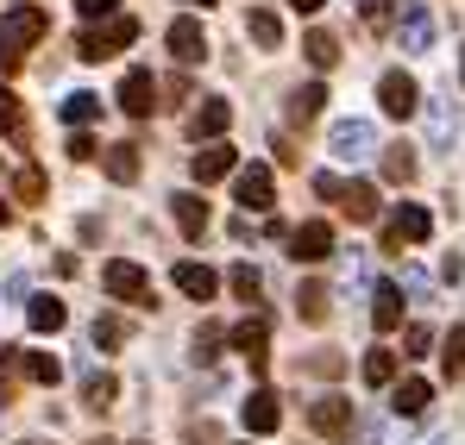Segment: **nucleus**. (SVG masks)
<instances>
[{
	"label": "nucleus",
	"instance_id": "6ab92c4d",
	"mask_svg": "<svg viewBox=\"0 0 465 445\" xmlns=\"http://www.w3.org/2000/svg\"><path fill=\"white\" fill-rule=\"evenodd\" d=\"M170 214H176V226H183L189 238H202V232H208V201H202V195H189V189H183V195H170Z\"/></svg>",
	"mask_w": 465,
	"mask_h": 445
},
{
	"label": "nucleus",
	"instance_id": "bb28decb",
	"mask_svg": "<svg viewBox=\"0 0 465 445\" xmlns=\"http://www.w3.org/2000/svg\"><path fill=\"white\" fill-rule=\"evenodd\" d=\"M321 101H327V88H321V82H309V88H296V94H290V120H296V126H309V120H321Z\"/></svg>",
	"mask_w": 465,
	"mask_h": 445
},
{
	"label": "nucleus",
	"instance_id": "4c0bfd02",
	"mask_svg": "<svg viewBox=\"0 0 465 445\" xmlns=\"http://www.w3.org/2000/svg\"><path fill=\"white\" fill-rule=\"evenodd\" d=\"M402 345H409L402 358H428V352H434V333H428V326H409V333H402Z\"/></svg>",
	"mask_w": 465,
	"mask_h": 445
},
{
	"label": "nucleus",
	"instance_id": "39448f33",
	"mask_svg": "<svg viewBox=\"0 0 465 445\" xmlns=\"http://www.w3.org/2000/svg\"><path fill=\"white\" fill-rule=\"evenodd\" d=\"M378 107H384L390 120H409V113L421 107V88H415V75H409V70H384V75H378Z\"/></svg>",
	"mask_w": 465,
	"mask_h": 445
},
{
	"label": "nucleus",
	"instance_id": "c85d7f7f",
	"mask_svg": "<svg viewBox=\"0 0 465 445\" xmlns=\"http://www.w3.org/2000/svg\"><path fill=\"white\" fill-rule=\"evenodd\" d=\"M365 382H371V389H390V382H396V352L371 345V352H365Z\"/></svg>",
	"mask_w": 465,
	"mask_h": 445
},
{
	"label": "nucleus",
	"instance_id": "dca6fc26",
	"mask_svg": "<svg viewBox=\"0 0 465 445\" xmlns=\"http://www.w3.org/2000/svg\"><path fill=\"white\" fill-rule=\"evenodd\" d=\"M170 276H176V289H183L189 301H214V289H221V276H214L208 264H195V257H183Z\"/></svg>",
	"mask_w": 465,
	"mask_h": 445
},
{
	"label": "nucleus",
	"instance_id": "423d86ee",
	"mask_svg": "<svg viewBox=\"0 0 465 445\" xmlns=\"http://www.w3.org/2000/svg\"><path fill=\"white\" fill-rule=\"evenodd\" d=\"M327 150H333L340 163H365V157L378 150V132H371L365 120H340V126L327 132Z\"/></svg>",
	"mask_w": 465,
	"mask_h": 445
},
{
	"label": "nucleus",
	"instance_id": "412c9836",
	"mask_svg": "<svg viewBox=\"0 0 465 445\" xmlns=\"http://www.w3.org/2000/svg\"><path fill=\"white\" fill-rule=\"evenodd\" d=\"M0 132H6L19 150L32 145V126H25V107H19V94H13V88H0Z\"/></svg>",
	"mask_w": 465,
	"mask_h": 445
},
{
	"label": "nucleus",
	"instance_id": "c03bdc74",
	"mask_svg": "<svg viewBox=\"0 0 465 445\" xmlns=\"http://www.w3.org/2000/svg\"><path fill=\"white\" fill-rule=\"evenodd\" d=\"M70 157H76V163H88V157H94V139H88V132H76V139H70Z\"/></svg>",
	"mask_w": 465,
	"mask_h": 445
},
{
	"label": "nucleus",
	"instance_id": "a878e982",
	"mask_svg": "<svg viewBox=\"0 0 465 445\" xmlns=\"http://www.w3.org/2000/svg\"><path fill=\"white\" fill-rule=\"evenodd\" d=\"M340 208H346L352 220H378V189H371V182H346V189H340Z\"/></svg>",
	"mask_w": 465,
	"mask_h": 445
},
{
	"label": "nucleus",
	"instance_id": "8fccbe9b",
	"mask_svg": "<svg viewBox=\"0 0 465 445\" xmlns=\"http://www.w3.org/2000/svg\"><path fill=\"white\" fill-rule=\"evenodd\" d=\"M239 445H252V440H239Z\"/></svg>",
	"mask_w": 465,
	"mask_h": 445
},
{
	"label": "nucleus",
	"instance_id": "4468645a",
	"mask_svg": "<svg viewBox=\"0 0 465 445\" xmlns=\"http://www.w3.org/2000/svg\"><path fill=\"white\" fill-rule=\"evenodd\" d=\"M232 169H239V157H232V145H221V139H214L208 150H195V163H189V176H195L202 189L221 182V176H232Z\"/></svg>",
	"mask_w": 465,
	"mask_h": 445
},
{
	"label": "nucleus",
	"instance_id": "f3484780",
	"mask_svg": "<svg viewBox=\"0 0 465 445\" xmlns=\"http://www.w3.org/2000/svg\"><path fill=\"white\" fill-rule=\"evenodd\" d=\"M101 169H107V182L133 189V182H139V169H145V157H139V145H107V157H101Z\"/></svg>",
	"mask_w": 465,
	"mask_h": 445
},
{
	"label": "nucleus",
	"instance_id": "79ce46f5",
	"mask_svg": "<svg viewBox=\"0 0 465 445\" xmlns=\"http://www.w3.org/2000/svg\"><path fill=\"white\" fill-rule=\"evenodd\" d=\"M114 6H120V0H76V13H82V19H107Z\"/></svg>",
	"mask_w": 465,
	"mask_h": 445
},
{
	"label": "nucleus",
	"instance_id": "a19ab883",
	"mask_svg": "<svg viewBox=\"0 0 465 445\" xmlns=\"http://www.w3.org/2000/svg\"><path fill=\"white\" fill-rule=\"evenodd\" d=\"M221 339H227L221 326H202V333H195V358H214V345H221Z\"/></svg>",
	"mask_w": 465,
	"mask_h": 445
},
{
	"label": "nucleus",
	"instance_id": "aec40b11",
	"mask_svg": "<svg viewBox=\"0 0 465 445\" xmlns=\"http://www.w3.org/2000/svg\"><path fill=\"white\" fill-rule=\"evenodd\" d=\"M434 44V13L428 6H402V51H428Z\"/></svg>",
	"mask_w": 465,
	"mask_h": 445
},
{
	"label": "nucleus",
	"instance_id": "5701e85b",
	"mask_svg": "<svg viewBox=\"0 0 465 445\" xmlns=\"http://www.w3.org/2000/svg\"><path fill=\"white\" fill-rule=\"evenodd\" d=\"M428 401H434V382H421V376L396 382V395H390V408H396V414H428Z\"/></svg>",
	"mask_w": 465,
	"mask_h": 445
},
{
	"label": "nucleus",
	"instance_id": "20e7f679",
	"mask_svg": "<svg viewBox=\"0 0 465 445\" xmlns=\"http://www.w3.org/2000/svg\"><path fill=\"white\" fill-rule=\"evenodd\" d=\"M232 201H239L245 214H271V208H277V182H271V169H264V163H245V169L232 176Z\"/></svg>",
	"mask_w": 465,
	"mask_h": 445
},
{
	"label": "nucleus",
	"instance_id": "ea45409f",
	"mask_svg": "<svg viewBox=\"0 0 465 445\" xmlns=\"http://www.w3.org/2000/svg\"><path fill=\"white\" fill-rule=\"evenodd\" d=\"M340 189H346V182H340L333 169H321V176H314V195H321V201H340Z\"/></svg>",
	"mask_w": 465,
	"mask_h": 445
},
{
	"label": "nucleus",
	"instance_id": "b1692460",
	"mask_svg": "<svg viewBox=\"0 0 465 445\" xmlns=\"http://www.w3.org/2000/svg\"><path fill=\"white\" fill-rule=\"evenodd\" d=\"M114 395H120V382H114L107 371H82V401H88L94 414H107V408H114Z\"/></svg>",
	"mask_w": 465,
	"mask_h": 445
},
{
	"label": "nucleus",
	"instance_id": "473e14b6",
	"mask_svg": "<svg viewBox=\"0 0 465 445\" xmlns=\"http://www.w3.org/2000/svg\"><path fill=\"white\" fill-rule=\"evenodd\" d=\"M64 120H70V126H94V120H101V94H70V101H64Z\"/></svg>",
	"mask_w": 465,
	"mask_h": 445
},
{
	"label": "nucleus",
	"instance_id": "49530a36",
	"mask_svg": "<svg viewBox=\"0 0 465 445\" xmlns=\"http://www.w3.org/2000/svg\"><path fill=\"white\" fill-rule=\"evenodd\" d=\"M183 6H214V0H183Z\"/></svg>",
	"mask_w": 465,
	"mask_h": 445
},
{
	"label": "nucleus",
	"instance_id": "6e6552de",
	"mask_svg": "<svg viewBox=\"0 0 465 445\" xmlns=\"http://www.w3.org/2000/svg\"><path fill=\"white\" fill-rule=\"evenodd\" d=\"M428 232H434V214L415 208V201H402V208L384 220V245H390V251H396V245H421Z\"/></svg>",
	"mask_w": 465,
	"mask_h": 445
},
{
	"label": "nucleus",
	"instance_id": "393cba45",
	"mask_svg": "<svg viewBox=\"0 0 465 445\" xmlns=\"http://www.w3.org/2000/svg\"><path fill=\"white\" fill-rule=\"evenodd\" d=\"M245 32H252L264 51H277V44H283V19H277L271 6H252V13H245Z\"/></svg>",
	"mask_w": 465,
	"mask_h": 445
},
{
	"label": "nucleus",
	"instance_id": "2f4dec72",
	"mask_svg": "<svg viewBox=\"0 0 465 445\" xmlns=\"http://www.w3.org/2000/svg\"><path fill=\"white\" fill-rule=\"evenodd\" d=\"M296 314H302L309 326H321V320H327V289H321V283H302V289H296Z\"/></svg>",
	"mask_w": 465,
	"mask_h": 445
},
{
	"label": "nucleus",
	"instance_id": "f8f14e48",
	"mask_svg": "<svg viewBox=\"0 0 465 445\" xmlns=\"http://www.w3.org/2000/svg\"><path fill=\"white\" fill-rule=\"evenodd\" d=\"M239 421H245V433H258V440H264V433H277V427H283V401H277L271 389H252V395H245V408H239Z\"/></svg>",
	"mask_w": 465,
	"mask_h": 445
},
{
	"label": "nucleus",
	"instance_id": "7c9ffc66",
	"mask_svg": "<svg viewBox=\"0 0 465 445\" xmlns=\"http://www.w3.org/2000/svg\"><path fill=\"white\" fill-rule=\"evenodd\" d=\"M126 333H133V326H126L120 314H94V326H88V339H94V345H107V352H114V345H126Z\"/></svg>",
	"mask_w": 465,
	"mask_h": 445
},
{
	"label": "nucleus",
	"instance_id": "37998d69",
	"mask_svg": "<svg viewBox=\"0 0 465 445\" xmlns=\"http://www.w3.org/2000/svg\"><path fill=\"white\" fill-rule=\"evenodd\" d=\"M384 19H390V0H365V25L384 32Z\"/></svg>",
	"mask_w": 465,
	"mask_h": 445
},
{
	"label": "nucleus",
	"instance_id": "f257e3e1",
	"mask_svg": "<svg viewBox=\"0 0 465 445\" xmlns=\"http://www.w3.org/2000/svg\"><path fill=\"white\" fill-rule=\"evenodd\" d=\"M45 32H51V13H45V6H13V13H0V70L13 75L19 57H25Z\"/></svg>",
	"mask_w": 465,
	"mask_h": 445
},
{
	"label": "nucleus",
	"instance_id": "4be33fe9",
	"mask_svg": "<svg viewBox=\"0 0 465 445\" xmlns=\"http://www.w3.org/2000/svg\"><path fill=\"white\" fill-rule=\"evenodd\" d=\"M25 320H32V333H64L70 307H64L57 295H32V307H25Z\"/></svg>",
	"mask_w": 465,
	"mask_h": 445
},
{
	"label": "nucleus",
	"instance_id": "0eeeda50",
	"mask_svg": "<svg viewBox=\"0 0 465 445\" xmlns=\"http://www.w3.org/2000/svg\"><path fill=\"white\" fill-rule=\"evenodd\" d=\"M309 427L321 433V440H346V433H352V401H346V395H314Z\"/></svg>",
	"mask_w": 465,
	"mask_h": 445
},
{
	"label": "nucleus",
	"instance_id": "f03ea898",
	"mask_svg": "<svg viewBox=\"0 0 465 445\" xmlns=\"http://www.w3.org/2000/svg\"><path fill=\"white\" fill-rule=\"evenodd\" d=\"M133 38H139V19H133V13H107V19H94L76 38V57L82 63H101V57H114V51H126Z\"/></svg>",
	"mask_w": 465,
	"mask_h": 445
},
{
	"label": "nucleus",
	"instance_id": "c9c22d12",
	"mask_svg": "<svg viewBox=\"0 0 465 445\" xmlns=\"http://www.w3.org/2000/svg\"><path fill=\"white\" fill-rule=\"evenodd\" d=\"M440 358H447V376L465 371V326H453V333H447V352H440Z\"/></svg>",
	"mask_w": 465,
	"mask_h": 445
},
{
	"label": "nucleus",
	"instance_id": "1a4fd4ad",
	"mask_svg": "<svg viewBox=\"0 0 465 445\" xmlns=\"http://www.w3.org/2000/svg\"><path fill=\"white\" fill-rule=\"evenodd\" d=\"M227 339H232L239 358H252V371H264V358H271V320H264V314H245Z\"/></svg>",
	"mask_w": 465,
	"mask_h": 445
},
{
	"label": "nucleus",
	"instance_id": "58836bf2",
	"mask_svg": "<svg viewBox=\"0 0 465 445\" xmlns=\"http://www.w3.org/2000/svg\"><path fill=\"white\" fill-rule=\"evenodd\" d=\"M309 371H314V376H340V371H346V358H340V352H314Z\"/></svg>",
	"mask_w": 465,
	"mask_h": 445
},
{
	"label": "nucleus",
	"instance_id": "de8ad7c7",
	"mask_svg": "<svg viewBox=\"0 0 465 445\" xmlns=\"http://www.w3.org/2000/svg\"><path fill=\"white\" fill-rule=\"evenodd\" d=\"M460 82H465V57H460Z\"/></svg>",
	"mask_w": 465,
	"mask_h": 445
},
{
	"label": "nucleus",
	"instance_id": "7ed1b4c3",
	"mask_svg": "<svg viewBox=\"0 0 465 445\" xmlns=\"http://www.w3.org/2000/svg\"><path fill=\"white\" fill-rule=\"evenodd\" d=\"M101 289L114 301H139V307H152V276L133 264V257H114V264H101Z\"/></svg>",
	"mask_w": 465,
	"mask_h": 445
},
{
	"label": "nucleus",
	"instance_id": "e433bc0d",
	"mask_svg": "<svg viewBox=\"0 0 465 445\" xmlns=\"http://www.w3.org/2000/svg\"><path fill=\"white\" fill-rule=\"evenodd\" d=\"M13 195H19V201H38V195H45V176H38V169H19V176H13Z\"/></svg>",
	"mask_w": 465,
	"mask_h": 445
},
{
	"label": "nucleus",
	"instance_id": "9b49d317",
	"mask_svg": "<svg viewBox=\"0 0 465 445\" xmlns=\"http://www.w3.org/2000/svg\"><path fill=\"white\" fill-rule=\"evenodd\" d=\"M290 257H296V264H327V257H333V226L302 220L296 232H290Z\"/></svg>",
	"mask_w": 465,
	"mask_h": 445
},
{
	"label": "nucleus",
	"instance_id": "72a5a7b5",
	"mask_svg": "<svg viewBox=\"0 0 465 445\" xmlns=\"http://www.w3.org/2000/svg\"><path fill=\"white\" fill-rule=\"evenodd\" d=\"M227 283H232V295H239V301H258V295H264V276H258L252 264H232Z\"/></svg>",
	"mask_w": 465,
	"mask_h": 445
},
{
	"label": "nucleus",
	"instance_id": "a18cd8bd",
	"mask_svg": "<svg viewBox=\"0 0 465 445\" xmlns=\"http://www.w3.org/2000/svg\"><path fill=\"white\" fill-rule=\"evenodd\" d=\"M290 6H296V13H321L327 0H290Z\"/></svg>",
	"mask_w": 465,
	"mask_h": 445
},
{
	"label": "nucleus",
	"instance_id": "9d476101",
	"mask_svg": "<svg viewBox=\"0 0 465 445\" xmlns=\"http://www.w3.org/2000/svg\"><path fill=\"white\" fill-rule=\"evenodd\" d=\"M120 113H133V120H152V107H157V75L152 70H126L120 75Z\"/></svg>",
	"mask_w": 465,
	"mask_h": 445
},
{
	"label": "nucleus",
	"instance_id": "09e8293b",
	"mask_svg": "<svg viewBox=\"0 0 465 445\" xmlns=\"http://www.w3.org/2000/svg\"><path fill=\"white\" fill-rule=\"evenodd\" d=\"M25 445H45V440H25Z\"/></svg>",
	"mask_w": 465,
	"mask_h": 445
},
{
	"label": "nucleus",
	"instance_id": "ddd939ff",
	"mask_svg": "<svg viewBox=\"0 0 465 445\" xmlns=\"http://www.w3.org/2000/svg\"><path fill=\"white\" fill-rule=\"evenodd\" d=\"M163 44H170L176 63H202V57H208V32H202V19H176V25L163 32Z\"/></svg>",
	"mask_w": 465,
	"mask_h": 445
},
{
	"label": "nucleus",
	"instance_id": "f704fd0d",
	"mask_svg": "<svg viewBox=\"0 0 465 445\" xmlns=\"http://www.w3.org/2000/svg\"><path fill=\"white\" fill-rule=\"evenodd\" d=\"M384 176L390 182H409V176H415V150L409 145H384Z\"/></svg>",
	"mask_w": 465,
	"mask_h": 445
},
{
	"label": "nucleus",
	"instance_id": "a211bd4d",
	"mask_svg": "<svg viewBox=\"0 0 465 445\" xmlns=\"http://www.w3.org/2000/svg\"><path fill=\"white\" fill-rule=\"evenodd\" d=\"M371 326H378V333H396V326H402V289H396V283H378V289H371Z\"/></svg>",
	"mask_w": 465,
	"mask_h": 445
},
{
	"label": "nucleus",
	"instance_id": "2eb2a0df",
	"mask_svg": "<svg viewBox=\"0 0 465 445\" xmlns=\"http://www.w3.org/2000/svg\"><path fill=\"white\" fill-rule=\"evenodd\" d=\"M227 126H232V107L221 101V94H208V101L189 113V139H221Z\"/></svg>",
	"mask_w": 465,
	"mask_h": 445
},
{
	"label": "nucleus",
	"instance_id": "c756f323",
	"mask_svg": "<svg viewBox=\"0 0 465 445\" xmlns=\"http://www.w3.org/2000/svg\"><path fill=\"white\" fill-rule=\"evenodd\" d=\"M302 51H309L314 70H333V63H340V38H333V32H309V38H302Z\"/></svg>",
	"mask_w": 465,
	"mask_h": 445
},
{
	"label": "nucleus",
	"instance_id": "cd10ccee",
	"mask_svg": "<svg viewBox=\"0 0 465 445\" xmlns=\"http://www.w3.org/2000/svg\"><path fill=\"white\" fill-rule=\"evenodd\" d=\"M19 376H25V382H57L64 364H57L51 352H19Z\"/></svg>",
	"mask_w": 465,
	"mask_h": 445
}]
</instances>
